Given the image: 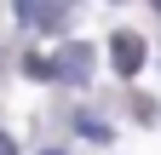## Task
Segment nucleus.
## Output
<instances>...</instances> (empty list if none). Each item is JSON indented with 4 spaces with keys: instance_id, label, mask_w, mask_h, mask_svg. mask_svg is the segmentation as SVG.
Returning <instances> with one entry per match:
<instances>
[{
    "instance_id": "obj_4",
    "label": "nucleus",
    "mask_w": 161,
    "mask_h": 155,
    "mask_svg": "<svg viewBox=\"0 0 161 155\" xmlns=\"http://www.w3.org/2000/svg\"><path fill=\"white\" fill-rule=\"evenodd\" d=\"M80 132H86V138H109V132H104V121H92V115H80V121H75Z\"/></svg>"
},
{
    "instance_id": "obj_1",
    "label": "nucleus",
    "mask_w": 161,
    "mask_h": 155,
    "mask_svg": "<svg viewBox=\"0 0 161 155\" xmlns=\"http://www.w3.org/2000/svg\"><path fill=\"white\" fill-rule=\"evenodd\" d=\"M109 57H115V75H138V69H144V40H138L132 29H115Z\"/></svg>"
},
{
    "instance_id": "obj_8",
    "label": "nucleus",
    "mask_w": 161,
    "mask_h": 155,
    "mask_svg": "<svg viewBox=\"0 0 161 155\" xmlns=\"http://www.w3.org/2000/svg\"><path fill=\"white\" fill-rule=\"evenodd\" d=\"M46 155H58V149H46Z\"/></svg>"
},
{
    "instance_id": "obj_2",
    "label": "nucleus",
    "mask_w": 161,
    "mask_h": 155,
    "mask_svg": "<svg viewBox=\"0 0 161 155\" xmlns=\"http://www.w3.org/2000/svg\"><path fill=\"white\" fill-rule=\"evenodd\" d=\"M52 75H64V81H75V86H86V75H92V46H64V57L52 63Z\"/></svg>"
},
{
    "instance_id": "obj_6",
    "label": "nucleus",
    "mask_w": 161,
    "mask_h": 155,
    "mask_svg": "<svg viewBox=\"0 0 161 155\" xmlns=\"http://www.w3.org/2000/svg\"><path fill=\"white\" fill-rule=\"evenodd\" d=\"M0 155H17V138H6V132H0Z\"/></svg>"
},
{
    "instance_id": "obj_7",
    "label": "nucleus",
    "mask_w": 161,
    "mask_h": 155,
    "mask_svg": "<svg viewBox=\"0 0 161 155\" xmlns=\"http://www.w3.org/2000/svg\"><path fill=\"white\" fill-rule=\"evenodd\" d=\"M155 12H161V0H155Z\"/></svg>"
},
{
    "instance_id": "obj_3",
    "label": "nucleus",
    "mask_w": 161,
    "mask_h": 155,
    "mask_svg": "<svg viewBox=\"0 0 161 155\" xmlns=\"http://www.w3.org/2000/svg\"><path fill=\"white\" fill-rule=\"evenodd\" d=\"M64 12H75V0H46V12H40L35 23H46V29H58V23H64Z\"/></svg>"
},
{
    "instance_id": "obj_5",
    "label": "nucleus",
    "mask_w": 161,
    "mask_h": 155,
    "mask_svg": "<svg viewBox=\"0 0 161 155\" xmlns=\"http://www.w3.org/2000/svg\"><path fill=\"white\" fill-rule=\"evenodd\" d=\"M17 17H23V23H35V0H17Z\"/></svg>"
}]
</instances>
